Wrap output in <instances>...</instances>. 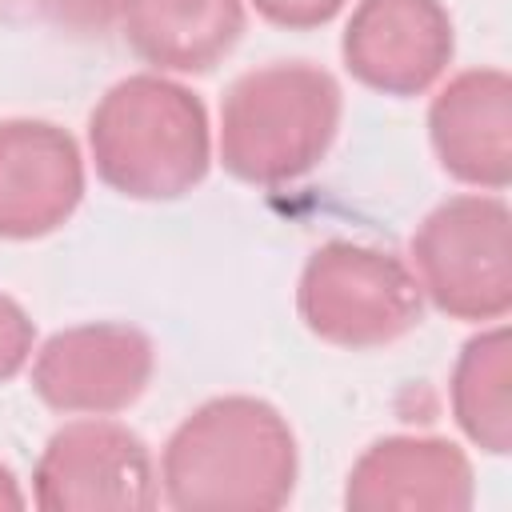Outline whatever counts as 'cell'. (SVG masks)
<instances>
[{
    "mask_svg": "<svg viewBox=\"0 0 512 512\" xmlns=\"http://www.w3.org/2000/svg\"><path fill=\"white\" fill-rule=\"evenodd\" d=\"M300 448L288 416L260 396H212L160 452V496L176 512H276L292 500Z\"/></svg>",
    "mask_w": 512,
    "mask_h": 512,
    "instance_id": "6da1fadb",
    "label": "cell"
},
{
    "mask_svg": "<svg viewBox=\"0 0 512 512\" xmlns=\"http://www.w3.org/2000/svg\"><path fill=\"white\" fill-rule=\"evenodd\" d=\"M96 176L128 200H180L212 168L204 100L164 72L116 80L88 116Z\"/></svg>",
    "mask_w": 512,
    "mask_h": 512,
    "instance_id": "7a4b0ae2",
    "label": "cell"
},
{
    "mask_svg": "<svg viewBox=\"0 0 512 512\" xmlns=\"http://www.w3.org/2000/svg\"><path fill=\"white\" fill-rule=\"evenodd\" d=\"M344 116L336 76L312 60H272L236 76L220 100V164L228 176L276 188L308 176Z\"/></svg>",
    "mask_w": 512,
    "mask_h": 512,
    "instance_id": "3957f363",
    "label": "cell"
},
{
    "mask_svg": "<svg viewBox=\"0 0 512 512\" xmlns=\"http://www.w3.org/2000/svg\"><path fill=\"white\" fill-rule=\"evenodd\" d=\"M296 312L316 340L368 352L404 340L420 324L424 292L404 256L376 244L328 240L300 268Z\"/></svg>",
    "mask_w": 512,
    "mask_h": 512,
    "instance_id": "277c9868",
    "label": "cell"
},
{
    "mask_svg": "<svg viewBox=\"0 0 512 512\" xmlns=\"http://www.w3.org/2000/svg\"><path fill=\"white\" fill-rule=\"evenodd\" d=\"M412 272L448 320H504L512 308V212L504 196L440 200L412 232Z\"/></svg>",
    "mask_w": 512,
    "mask_h": 512,
    "instance_id": "5b68a950",
    "label": "cell"
},
{
    "mask_svg": "<svg viewBox=\"0 0 512 512\" xmlns=\"http://www.w3.org/2000/svg\"><path fill=\"white\" fill-rule=\"evenodd\" d=\"M156 500L160 484L144 436L108 416L60 424L32 468V504L44 512H144Z\"/></svg>",
    "mask_w": 512,
    "mask_h": 512,
    "instance_id": "8992f818",
    "label": "cell"
},
{
    "mask_svg": "<svg viewBox=\"0 0 512 512\" xmlns=\"http://www.w3.org/2000/svg\"><path fill=\"white\" fill-rule=\"evenodd\" d=\"M156 368L152 336L136 324L92 320L52 332L32 356V392L64 416L132 408Z\"/></svg>",
    "mask_w": 512,
    "mask_h": 512,
    "instance_id": "52a82bcc",
    "label": "cell"
},
{
    "mask_svg": "<svg viewBox=\"0 0 512 512\" xmlns=\"http://www.w3.org/2000/svg\"><path fill=\"white\" fill-rule=\"evenodd\" d=\"M456 52L444 0H360L344 24L340 56L352 80L384 96L428 92Z\"/></svg>",
    "mask_w": 512,
    "mask_h": 512,
    "instance_id": "ba28073f",
    "label": "cell"
},
{
    "mask_svg": "<svg viewBox=\"0 0 512 512\" xmlns=\"http://www.w3.org/2000/svg\"><path fill=\"white\" fill-rule=\"evenodd\" d=\"M84 200V156L68 128L36 116L0 120V240H40Z\"/></svg>",
    "mask_w": 512,
    "mask_h": 512,
    "instance_id": "9c48e42d",
    "label": "cell"
},
{
    "mask_svg": "<svg viewBox=\"0 0 512 512\" xmlns=\"http://www.w3.org/2000/svg\"><path fill=\"white\" fill-rule=\"evenodd\" d=\"M472 500V460L444 436H384L360 452L344 480L352 512H464Z\"/></svg>",
    "mask_w": 512,
    "mask_h": 512,
    "instance_id": "30bf717a",
    "label": "cell"
},
{
    "mask_svg": "<svg viewBox=\"0 0 512 512\" xmlns=\"http://www.w3.org/2000/svg\"><path fill=\"white\" fill-rule=\"evenodd\" d=\"M428 140L440 168L484 192L512 180V80L504 68L456 72L428 104Z\"/></svg>",
    "mask_w": 512,
    "mask_h": 512,
    "instance_id": "8fae6325",
    "label": "cell"
},
{
    "mask_svg": "<svg viewBox=\"0 0 512 512\" xmlns=\"http://www.w3.org/2000/svg\"><path fill=\"white\" fill-rule=\"evenodd\" d=\"M120 28L156 72H212L244 36V0H128Z\"/></svg>",
    "mask_w": 512,
    "mask_h": 512,
    "instance_id": "7c38bea8",
    "label": "cell"
},
{
    "mask_svg": "<svg viewBox=\"0 0 512 512\" xmlns=\"http://www.w3.org/2000/svg\"><path fill=\"white\" fill-rule=\"evenodd\" d=\"M512 344L508 328L492 324L464 340L456 364H452V416L460 432L488 456H508L512 448Z\"/></svg>",
    "mask_w": 512,
    "mask_h": 512,
    "instance_id": "4fadbf2b",
    "label": "cell"
},
{
    "mask_svg": "<svg viewBox=\"0 0 512 512\" xmlns=\"http://www.w3.org/2000/svg\"><path fill=\"white\" fill-rule=\"evenodd\" d=\"M32 16L68 32V36H104L124 20L128 0H28Z\"/></svg>",
    "mask_w": 512,
    "mask_h": 512,
    "instance_id": "5bb4252c",
    "label": "cell"
},
{
    "mask_svg": "<svg viewBox=\"0 0 512 512\" xmlns=\"http://www.w3.org/2000/svg\"><path fill=\"white\" fill-rule=\"evenodd\" d=\"M36 352V324L20 300L0 292V384L20 376Z\"/></svg>",
    "mask_w": 512,
    "mask_h": 512,
    "instance_id": "9a60e30c",
    "label": "cell"
},
{
    "mask_svg": "<svg viewBox=\"0 0 512 512\" xmlns=\"http://www.w3.org/2000/svg\"><path fill=\"white\" fill-rule=\"evenodd\" d=\"M348 0H252V8L276 24V28H288V32H308V28H320L328 20H336L344 12Z\"/></svg>",
    "mask_w": 512,
    "mask_h": 512,
    "instance_id": "2e32d148",
    "label": "cell"
},
{
    "mask_svg": "<svg viewBox=\"0 0 512 512\" xmlns=\"http://www.w3.org/2000/svg\"><path fill=\"white\" fill-rule=\"evenodd\" d=\"M24 504H28V496L20 492L16 472H12L8 464H0V512H16V508H24Z\"/></svg>",
    "mask_w": 512,
    "mask_h": 512,
    "instance_id": "e0dca14e",
    "label": "cell"
},
{
    "mask_svg": "<svg viewBox=\"0 0 512 512\" xmlns=\"http://www.w3.org/2000/svg\"><path fill=\"white\" fill-rule=\"evenodd\" d=\"M32 16V8H28V0H0V20L4 24H16V20H28Z\"/></svg>",
    "mask_w": 512,
    "mask_h": 512,
    "instance_id": "ac0fdd59",
    "label": "cell"
}]
</instances>
